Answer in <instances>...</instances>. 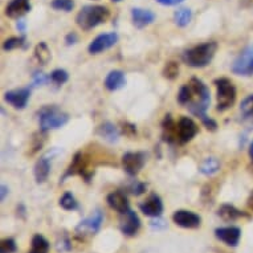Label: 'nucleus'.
<instances>
[{
	"label": "nucleus",
	"mask_w": 253,
	"mask_h": 253,
	"mask_svg": "<svg viewBox=\"0 0 253 253\" xmlns=\"http://www.w3.org/2000/svg\"><path fill=\"white\" fill-rule=\"evenodd\" d=\"M110 16L109 9L104 5H86L76 16V23L84 31H90L104 24Z\"/></svg>",
	"instance_id": "nucleus-3"
},
{
	"label": "nucleus",
	"mask_w": 253,
	"mask_h": 253,
	"mask_svg": "<svg viewBox=\"0 0 253 253\" xmlns=\"http://www.w3.org/2000/svg\"><path fill=\"white\" fill-rule=\"evenodd\" d=\"M69 121V114L57 106H44L39 110V125L40 131L48 133L50 130L62 127Z\"/></svg>",
	"instance_id": "nucleus-4"
},
{
	"label": "nucleus",
	"mask_w": 253,
	"mask_h": 253,
	"mask_svg": "<svg viewBox=\"0 0 253 253\" xmlns=\"http://www.w3.org/2000/svg\"><path fill=\"white\" fill-rule=\"evenodd\" d=\"M112 1H114V3H118V1H121V0H112Z\"/></svg>",
	"instance_id": "nucleus-47"
},
{
	"label": "nucleus",
	"mask_w": 253,
	"mask_h": 253,
	"mask_svg": "<svg viewBox=\"0 0 253 253\" xmlns=\"http://www.w3.org/2000/svg\"><path fill=\"white\" fill-rule=\"evenodd\" d=\"M32 247H31V251L28 253H49L50 244L49 241L46 240L45 237L42 235H35L32 237Z\"/></svg>",
	"instance_id": "nucleus-25"
},
{
	"label": "nucleus",
	"mask_w": 253,
	"mask_h": 253,
	"mask_svg": "<svg viewBox=\"0 0 253 253\" xmlns=\"http://www.w3.org/2000/svg\"><path fill=\"white\" fill-rule=\"evenodd\" d=\"M215 236L228 247H237L241 239V229L239 227H221L215 229Z\"/></svg>",
	"instance_id": "nucleus-16"
},
{
	"label": "nucleus",
	"mask_w": 253,
	"mask_h": 253,
	"mask_svg": "<svg viewBox=\"0 0 253 253\" xmlns=\"http://www.w3.org/2000/svg\"><path fill=\"white\" fill-rule=\"evenodd\" d=\"M50 5H52V8L57 9V11L71 12L75 7V3H73V0H53Z\"/></svg>",
	"instance_id": "nucleus-34"
},
{
	"label": "nucleus",
	"mask_w": 253,
	"mask_h": 253,
	"mask_svg": "<svg viewBox=\"0 0 253 253\" xmlns=\"http://www.w3.org/2000/svg\"><path fill=\"white\" fill-rule=\"evenodd\" d=\"M29 11H31L29 0H12L5 8L7 16L11 17V19H20L21 16H24L25 13H28Z\"/></svg>",
	"instance_id": "nucleus-19"
},
{
	"label": "nucleus",
	"mask_w": 253,
	"mask_h": 253,
	"mask_svg": "<svg viewBox=\"0 0 253 253\" xmlns=\"http://www.w3.org/2000/svg\"><path fill=\"white\" fill-rule=\"evenodd\" d=\"M60 206L64 210H67V211H73V210L79 208V202L76 200V198L73 196L72 192H65L61 196V199H60Z\"/></svg>",
	"instance_id": "nucleus-30"
},
{
	"label": "nucleus",
	"mask_w": 253,
	"mask_h": 253,
	"mask_svg": "<svg viewBox=\"0 0 253 253\" xmlns=\"http://www.w3.org/2000/svg\"><path fill=\"white\" fill-rule=\"evenodd\" d=\"M200 120H202V124L207 130H210V131H216L217 130V122L215 120H212L211 117H208L207 114L202 117Z\"/></svg>",
	"instance_id": "nucleus-38"
},
{
	"label": "nucleus",
	"mask_w": 253,
	"mask_h": 253,
	"mask_svg": "<svg viewBox=\"0 0 253 253\" xmlns=\"http://www.w3.org/2000/svg\"><path fill=\"white\" fill-rule=\"evenodd\" d=\"M178 102L190 109L194 116H206L208 106L211 104V93L210 89L202 80L192 77L190 83L183 85L178 93Z\"/></svg>",
	"instance_id": "nucleus-1"
},
{
	"label": "nucleus",
	"mask_w": 253,
	"mask_h": 253,
	"mask_svg": "<svg viewBox=\"0 0 253 253\" xmlns=\"http://www.w3.org/2000/svg\"><path fill=\"white\" fill-rule=\"evenodd\" d=\"M249 158H251V161L253 162V142L249 146Z\"/></svg>",
	"instance_id": "nucleus-46"
},
{
	"label": "nucleus",
	"mask_w": 253,
	"mask_h": 253,
	"mask_svg": "<svg viewBox=\"0 0 253 253\" xmlns=\"http://www.w3.org/2000/svg\"><path fill=\"white\" fill-rule=\"evenodd\" d=\"M220 170V162L216 158H206L199 167V171L206 176H212Z\"/></svg>",
	"instance_id": "nucleus-26"
},
{
	"label": "nucleus",
	"mask_w": 253,
	"mask_h": 253,
	"mask_svg": "<svg viewBox=\"0 0 253 253\" xmlns=\"http://www.w3.org/2000/svg\"><path fill=\"white\" fill-rule=\"evenodd\" d=\"M247 204H248V207L253 211V191L251 192V195H249V198H248V203Z\"/></svg>",
	"instance_id": "nucleus-44"
},
{
	"label": "nucleus",
	"mask_w": 253,
	"mask_h": 253,
	"mask_svg": "<svg viewBox=\"0 0 253 253\" xmlns=\"http://www.w3.org/2000/svg\"><path fill=\"white\" fill-rule=\"evenodd\" d=\"M163 77L169 80H174L179 75V64L175 61H169L163 68Z\"/></svg>",
	"instance_id": "nucleus-32"
},
{
	"label": "nucleus",
	"mask_w": 253,
	"mask_h": 253,
	"mask_svg": "<svg viewBox=\"0 0 253 253\" xmlns=\"http://www.w3.org/2000/svg\"><path fill=\"white\" fill-rule=\"evenodd\" d=\"M97 134H98V137L102 138L108 143H117L120 141V131L117 129V126H114L112 122L101 124L98 126V129H97Z\"/></svg>",
	"instance_id": "nucleus-22"
},
{
	"label": "nucleus",
	"mask_w": 253,
	"mask_h": 253,
	"mask_svg": "<svg viewBox=\"0 0 253 253\" xmlns=\"http://www.w3.org/2000/svg\"><path fill=\"white\" fill-rule=\"evenodd\" d=\"M16 28H17V31H19V32H20L21 35L25 34V29H27V23H25L24 19H17Z\"/></svg>",
	"instance_id": "nucleus-41"
},
{
	"label": "nucleus",
	"mask_w": 253,
	"mask_h": 253,
	"mask_svg": "<svg viewBox=\"0 0 253 253\" xmlns=\"http://www.w3.org/2000/svg\"><path fill=\"white\" fill-rule=\"evenodd\" d=\"M50 81V77L49 76L44 75V73H39L36 72L34 75V81H32V87H38V86H42V85H45Z\"/></svg>",
	"instance_id": "nucleus-37"
},
{
	"label": "nucleus",
	"mask_w": 253,
	"mask_h": 253,
	"mask_svg": "<svg viewBox=\"0 0 253 253\" xmlns=\"http://www.w3.org/2000/svg\"><path fill=\"white\" fill-rule=\"evenodd\" d=\"M73 175H80L81 178L85 179V182H90L93 172L87 170V162L83 153H76L73 159H72L71 165L68 167V170L65 171V174L61 178V182H64L68 176H73Z\"/></svg>",
	"instance_id": "nucleus-8"
},
{
	"label": "nucleus",
	"mask_w": 253,
	"mask_h": 253,
	"mask_svg": "<svg viewBox=\"0 0 253 253\" xmlns=\"http://www.w3.org/2000/svg\"><path fill=\"white\" fill-rule=\"evenodd\" d=\"M77 40H79V36H77V34H75V32H69V34L65 36V44H67L68 46L75 45L76 42H77Z\"/></svg>",
	"instance_id": "nucleus-40"
},
{
	"label": "nucleus",
	"mask_w": 253,
	"mask_h": 253,
	"mask_svg": "<svg viewBox=\"0 0 253 253\" xmlns=\"http://www.w3.org/2000/svg\"><path fill=\"white\" fill-rule=\"evenodd\" d=\"M104 223V215L100 210H97L94 213L85 220H83L77 227H76V233L79 236H85V235H96L100 231L101 225Z\"/></svg>",
	"instance_id": "nucleus-9"
},
{
	"label": "nucleus",
	"mask_w": 253,
	"mask_h": 253,
	"mask_svg": "<svg viewBox=\"0 0 253 253\" xmlns=\"http://www.w3.org/2000/svg\"><path fill=\"white\" fill-rule=\"evenodd\" d=\"M139 210L143 215L149 217H161L163 212V203L161 196L157 194H151L145 202L139 204Z\"/></svg>",
	"instance_id": "nucleus-15"
},
{
	"label": "nucleus",
	"mask_w": 253,
	"mask_h": 253,
	"mask_svg": "<svg viewBox=\"0 0 253 253\" xmlns=\"http://www.w3.org/2000/svg\"><path fill=\"white\" fill-rule=\"evenodd\" d=\"M216 50H217V42H203L200 45L194 46L191 49H187L183 53L182 58L188 67L204 68L213 60Z\"/></svg>",
	"instance_id": "nucleus-2"
},
{
	"label": "nucleus",
	"mask_w": 253,
	"mask_h": 253,
	"mask_svg": "<svg viewBox=\"0 0 253 253\" xmlns=\"http://www.w3.org/2000/svg\"><path fill=\"white\" fill-rule=\"evenodd\" d=\"M122 133L127 137H134L137 135V129H135V125L129 124V122H125L122 124Z\"/></svg>",
	"instance_id": "nucleus-39"
},
{
	"label": "nucleus",
	"mask_w": 253,
	"mask_h": 253,
	"mask_svg": "<svg viewBox=\"0 0 253 253\" xmlns=\"http://www.w3.org/2000/svg\"><path fill=\"white\" fill-rule=\"evenodd\" d=\"M162 138L163 141L170 143V145L179 143L178 124H175V121L172 120L170 114H167L162 122Z\"/></svg>",
	"instance_id": "nucleus-18"
},
{
	"label": "nucleus",
	"mask_w": 253,
	"mask_h": 253,
	"mask_svg": "<svg viewBox=\"0 0 253 253\" xmlns=\"http://www.w3.org/2000/svg\"><path fill=\"white\" fill-rule=\"evenodd\" d=\"M216 90H217V110L225 112L229 108H232L236 101V87L232 81L225 77H220L215 80Z\"/></svg>",
	"instance_id": "nucleus-5"
},
{
	"label": "nucleus",
	"mask_w": 253,
	"mask_h": 253,
	"mask_svg": "<svg viewBox=\"0 0 253 253\" xmlns=\"http://www.w3.org/2000/svg\"><path fill=\"white\" fill-rule=\"evenodd\" d=\"M0 190H1V195H0V199H1V202H3V200L5 199V195H7V194H8V187L5 186V184H1V188H0Z\"/></svg>",
	"instance_id": "nucleus-43"
},
{
	"label": "nucleus",
	"mask_w": 253,
	"mask_h": 253,
	"mask_svg": "<svg viewBox=\"0 0 253 253\" xmlns=\"http://www.w3.org/2000/svg\"><path fill=\"white\" fill-rule=\"evenodd\" d=\"M199 131L198 125L195 124V121L188 117H182L178 122V133H179V143L184 145L187 142H190L194 139L196 134Z\"/></svg>",
	"instance_id": "nucleus-13"
},
{
	"label": "nucleus",
	"mask_w": 253,
	"mask_h": 253,
	"mask_svg": "<svg viewBox=\"0 0 253 253\" xmlns=\"http://www.w3.org/2000/svg\"><path fill=\"white\" fill-rule=\"evenodd\" d=\"M146 190H147V184L143 182H138V180H133V182L129 184V187H127V191L135 196L142 195Z\"/></svg>",
	"instance_id": "nucleus-36"
},
{
	"label": "nucleus",
	"mask_w": 253,
	"mask_h": 253,
	"mask_svg": "<svg viewBox=\"0 0 253 253\" xmlns=\"http://www.w3.org/2000/svg\"><path fill=\"white\" fill-rule=\"evenodd\" d=\"M131 19H133V24L137 28H145L155 20V13L150 9L133 8L131 9Z\"/></svg>",
	"instance_id": "nucleus-20"
},
{
	"label": "nucleus",
	"mask_w": 253,
	"mask_h": 253,
	"mask_svg": "<svg viewBox=\"0 0 253 253\" xmlns=\"http://www.w3.org/2000/svg\"><path fill=\"white\" fill-rule=\"evenodd\" d=\"M146 154L142 151H127L122 155V169L130 176H135L143 169Z\"/></svg>",
	"instance_id": "nucleus-7"
},
{
	"label": "nucleus",
	"mask_w": 253,
	"mask_h": 253,
	"mask_svg": "<svg viewBox=\"0 0 253 253\" xmlns=\"http://www.w3.org/2000/svg\"><path fill=\"white\" fill-rule=\"evenodd\" d=\"M141 228V219L130 208L129 211L122 213L120 217V229L125 236H134Z\"/></svg>",
	"instance_id": "nucleus-10"
},
{
	"label": "nucleus",
	"mask_w": 253,
	"mask_h": 253,
	"mask_svg": "<svg viewBox=\"0 0 253 253\" xmlns=\"http://www.w3.org/2000/svg\"><path fill=\"white\" fill-rule=\"evenodd\" d=\"M35 57H36L40 65H46L50 61L52 54H50V49L46 45V42H42L36 45V48H35Z\"/></svg>",
	"instance_id": "nucleus-27"
},
{
	"label": "nucleus",
	"mask_w": 253,
	"mask_h": 253,
	"mask_svg": "<svg viewBox=\"0 0 253 253\" xmlns=\"http://www.w3.org/2000/svg\"><path fill=\"white\" fill-rule=\"evenodd\" d=\"M17 48H27V39L24 35H21L19 38H9L3 42V50H13Z\"/></svg>",
	"instance_id": "nucleus-29"
},
{
	"label": "nucleus",
	"mask_w": 253,
	"mask_h": 253,
	"mask_svg": "<svg viewBox=\"0 0 253 253\" xmlns=\"http://www.w3.org/2000/svg\"><path fill=\"white\" fill-rule=\"evenodd\" d=\"M232 72L237 76H253V45L247 46L235 58L232 64Z\"/></svg>",
	"instance_id": "nucleus-6"
},
{
	"label": "nucleus",
	"mask_w": 253,
	"mask_h": 253,
	"mask_svg": "<svg viewBox=\"0 0 253 253\" xmlns=\"http://www.w3.org/2000/svg\"><path fill=\"white\" fill-rule=\"evenodd\" d=\"M172 220L176 225L187 229H195L202 224V217L196 215L195 212L187 211V210H179L175 212Z\"/></svg>",
	"instance_id": "nucleus-12"
},
{
	"label": "nucleus",
	"mask_w": 253,
	"mask_h": 253,
	"mask_svg": "<svg viewBox=\"0 0 253 253\" xmlns=\"http://www.w3.org/2000/svg\"><path fill=\"white\" fill-rule=\"evenodd\" d=\"M118 35L117 32H108V34H102L97 36L89 45V53L98 54L102 53L105 50L110 49L118 42Z\"/></svg>",
	"instance_id": "nucleus-11"
},
{
	"label": "nucleus",
	"mask_w": 253,
	"mask_h": 253,
	"mask_svg": "<svg viewBox=\"0 0 253 253\" xmlns=\"http://www.w3.org/2000/svg\"><path fill=\"white\" fill-rule=\"evenodd\" d=\"M192 20V11L190 8H180L174 13V21L178 27H187Z\"/></svg>",
	"instance_id": "nucleus-28"
},
{
	"label": "nucleus",
	"mask_w": 253,
	"mask_h": 253,
	"mask_svg": "<svg viewBox=\"0 0 253 253\" xmlns=\"http://www.w3.org/2000/svg\"><path fill=\"white\" fill-rule=\"evenodd\" d=\"M106 200H108L109 207L114 210L116 212H118L120 215H122V213L130 210L129 198H127V195L124 191H114L112 194H109Z\"/></svg>",
	"instance_id": "nucleus-17"
},
{
	"label": "nucleus",
	"mask_w": 253,
	"mask_h": 253,
	"mask_svg": "<svg viewBox=\"0 0 253 253\" xmlns=\"http://www.w3.org/2000/svg\"><path fill=\"white\" fill-rule=\"evenodd\" d=\"M50 174V159L46 155L40 157L38 162L35 163L34 175L36 182L44 183Z\"/></svg>",
	"instance_id": "nucleus-23"
},
{
	"label": "nucleus",
	"mask_w": 253,
	"mask_h": 253,
	"mask_svg": "<svg viewBox=\"0 0 253 253\" xmlns=\"http://www.w3.org/2000/svg\"><path fill=\"white\" fill-rule=\"evenodd\" d=\"M50 81L54 84V85H57V86H61L64 84L67 83L68 79H69V75H68L67 71H64V69H54L52 73H50Z\"/></svg>",
	"instance_id": "nucleus-31"
},
{
	"label": "nucleus",
	"mask_w": 253,
	"mask_h": 253,
	"mask_svg": "<svg viewBox=\"0 0 253 253\" xmlns=\"http://www.w3.org/2000/svg\"><path fill=\"white\" fill-rule=\"evenodd\" d=\"M243 5L244 7H251V5H253V0H243Z\"/></svg>",
	"instance_id": "nucleus-45"
},
{
	"label": "nucleus",
	"mask_w": 253,
	"mask_h": 253,
	"mask_svg": "<svg viewBox=\"0 0 253 253\" xmlns=\"http://www.w3.org/2000/svg\"><path fill=\"white\" fill-rule=\"evenodd\" d=\"M17 251V245L15 239L7 237L0 243V253H15Z\"/></svg>",
	"instance_id": "nucleus-35"
},
{
	"label": "nucleus",
	"mask_w": 253,
	"mask_h": 253,
	"mask_svg": "<svg viewBox=\"0 0 253 253\" xmlns=\"http://www.w3.org/2000/svg\"><path fill=\"white\" fill-rule=\"evenodd\" d=\"M217 215L224 220V221H227V223L236 221V220L241 219V217H249L245 212L237 210V208L235 207V206H232V204H223V206L219 208Z\"/></svg>",
	"instance_id": "nucleus-24"
},
{
	"label": "nucleus",
	"mask_w": 253,
	"mask_h": 253,
	"mask_svg": "<svg viewBox=\"0 0 253 253\" xmlns=\"http://www.w3.org/2000/svg\"><path fill=\"white\" fill-rule=\"evenodd\" d=\"M105 87L110 91L120 90L126 85V77L125 73L120 69H114V71L109 72V75L106 76L104 83Z\"/></svg>",
	"instance_id": "nucleus-21"
},
{
	"label": "nucleus",
	"mask_w": 253,
	"mask_h": 253,
	"mask_svg": "<svg viewBox=\"0 0 253 253\" xmlns=\"http://www.w3.org/2000/svg\"><path fill=\"white\" fill-rule=\"evenodd\" d=\"M184 0H157V3L162 5H178L183 3Z\"/></svg>",
	"instance_id": "nucleus-42"
},
{
	"label": "nucleus",
	"mask_w": 253,
	"mask_h": 253,
	"mask_svg": "<svg viewBox=\"0 0 253 253\" xmlns=\"http://www.w3.org/2000/svg\"><path fill=\"white\" fill-rule=\"evenodd\" d=\"M31 98V87H23V89H15L9 90L4 94V100L15 109H24Z\"/></svg>",
	"instance_id": "nucleus-14"
},
{
	"label": "nucleus",
	"mask_w": 253,
	"mask_h": 253,
	"mask_svg": "<svg viewBox=\"0 0 253 253\" xmlns=\"http://www.w3.org/2000/svg\"><path fill=\"white\" fill-rule=\"evenodd\" d=\"M240 112L245 118H251L253 117V94L248 96L247 98L243 100L240 105Z\"/></svg>",
	"instance_id": "nucleus-33"
}]
</instances>
